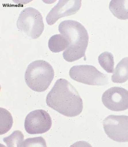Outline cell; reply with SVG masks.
<instances>
[{"mask_svg":"<svg viewBox=\"0 0 128 147\" xmlns=\"http://www.w3.org/2000/svg\"><path fill=\"white\" fill-rule=\"evenodd\" d=\"M55 73L51 65L43 60L32 62L27 67L24 78L27 85L37 92L45 91L53 80Z\"/></svg>","mask_w":128,"mask_h":147,"instance_id":"3","label":"cell"},{"mask_svg":"<svg viewBox=\"0 0 128 147\" xmlns=\"http://www.w3.org/2000/svg\"><path fill=\"white\" fill-rule=\"evenodd\" d=\"M114 83H123L128 80V57L123 59L118 63L112 76Z\"/></svg>","mask_w":128,"mask_h":147,"instance_id":"12","label":"cell"},{"mask_svg":"<svg viewBox=\"0 0 128 147\" xmlns=\"http://www.w3.org/2000/svg\"><path fill=\"white\" fill-rule=\"evenodd\" d=\"M18 29L32 39L39 38L43 31L42 16L35 8L28 7L22 11L17 20Z\"/></svg>","mask_w":128,"mask_h":147,"instance_id":"4","label":"cell"},{"mask_svg":"<svg viewBox=\"0 0 128 147\" xmlns=\"http://www.w3.org/2000/svg\"><path fill=\"white\" fill-rule=\"evenodd\" d=\"M103 125L111 139L119 142H128V116L110 115L103 121Z\"/></svg>","mask_w":128,"mask_h":147,"instance_id":"6","label":"cell"},{"mask_svg":"<svg viewBox=\"0 0 128 147\" xmlns=\"http://www.w3.org/2000/svg\"><path fill=\"white\" fill-rule=\"evenodd\" d=\"M52 121L47 111L43 110H34L26 117L24 128L30 134L46 133L51 128Z\"/></svg>","mask_w":128,"mask_h":147,"instance_id":"7","label":"cell"},{"mask_svg":"<svg viewBox=\"0 0 128 147\" xmlns=\"http://www.w3.org/2000/svg\"><path fill=\"white\" fill-rule=\"evenodd\" d=\"M45 140L42 137L29 138L23 141L22 147H46Z\"/></svg>","mask_w":128,"mask_h":147,"instance_id":"16","label":"cell"},{"mask_svg":"<svg viewBox=\"0 0 128 147\" xmlns=\"http://www.w3.org/2000/svg\"><path fill=\"white\" fill-rule=\"evenodd\" d=\"M109 8L116 18L121 20L128 19V0H113Z\"/></svg>","mask_w":128,"mask_h":147,"instance_id":"11","label":"cell"},{"mask_svg":"<svg viewBox=\"0 0 128 147\" xmlns=\"http://www.w3.org/2000/svg\"><path fill=\"white\" fill-rule=\"evenodd\" d=\"M70 45V42L68 38L61 34H56L51 36L48 42L49 49L54 53L65 51Z\"/></svg>","mask_w":128,"mask_h":147,"instance_id":"10","label":"cell"},{"mask_svg":"<svg viewBox=\"0 0 128 147\" xmlns=\"http://www.w3.org/2000/svg\"><path fill=\"white\" fill-rule=\"evenodd\" d=\"M58 29L70 42L69 47L63 53L64 59L71 62L84 57L89 41L88 33L84 26L76 21L67 20L61 22Z\"/></svg>","mask_w":128,"mask_h":147,"instance_id":"2","label":"cell"},{"mask_svg":"<svg viewBox=\"0 0 128 147\" xmlns=\"http://www.w3.org/2000/svg\"><path fill=\"white\" fill-rule=\"evenodd\" d=\"M81 0H61L49 12L46 21L49 25L54 24L60 18L76 14L81 8Z\"/></svg>","mask_w":128,"mask_h":147,"instance_id":"9","label":"cell"},{"mask_svg":"<svg viewBox=\"0 0 128 147\" xmlns=\"http://www.w3.org/2000/svg\"><path fill=\"white\" fill-rule=\"evenodd\" d=\"M24 138L21 131L16 130L9 136L3 138V141L8 147H22Z\"/></svg>","mask_w":128,"mask_h":147,"instance_id":"15","label":"cell"},{"mask_svg":"<svg viewBox=\"0 0 128 147\" xmlns=\"http://www.w3.org/2000/svg\"><path fill=\"white\" fill-rule=\"evenodd\" d=\"M69 75L74 80L88 85L103 86L109 82L106 74L90 65L73 66L70 69Z\"/></svg>","mask_w":128,"mask_h":147,"instance_id":"5","label":"cell"},{"mask_svg":"<svg viewBox=\"0 0 128 147\" xmlns=\"http://www.w3.org/2000/svg\"><path fill=\"white\" fill-rule=\"evenodd\" d=\"M103 105L112 111H123L128 109V91L114 87L108 89L102 95Z\"/></svg>","mask_w":128,"mask_h":147,"instance_id":"8","label":"cell"},{"mask_svg":"<svg viewBox=\"0 0 128 147\" xmlns=\"http://www.w3.org/2000/svg\"><path fill=\"white\" fill-rule=\"evenodd\" d=\"M1 135L7 133L12 128L13 123L12 115L7 110L1 107Z\"/></svg>","mask_w":128,"mask_h":147,"instance_id":"14","label":"cell"},{"mask_svg":"<svg viewBox=\"0 0 128 147\" xmlns=\"http://www.w3.org/2000/svg\"><path fill=\"white\" fill-rule=\"evenodd\" d=\"M46 101L49 107L67 117L78 116L83 110V101L76 88L63 78L56 81Z\"/></svg>","mask_w":128,"mask_h":147,"instance_id":"1","label":"cell"},{"mask_svg":"<svg viewBox=\"0 0 128 147\" xmlns=\"http://www.w3.org/2000/svg\"><path fill=\"white\" fill-rule=\"evenodd\" d=\"M98 62L103 69L108 73L114 72V56L111 53L105 51L98 57Z\"/></svg>","mask_w":128,"mask_h":147,"instance_id":"13","label":"cell"}]
</instances>
